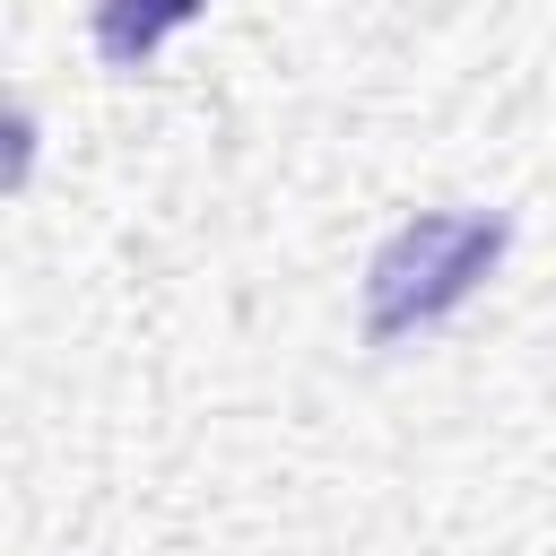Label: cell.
I'll return each instance as SVG.
<instances>
[{
	"label": "cell",
	"instance_id": "1",
	"mask_svg": "<svg viewBox=\"0 0 556 556\" xmlns=\"http://www.w3.org/2000/svg\"><path fill=\"white\" fill-rule=\"evenodd\" d=\"M504 243H513L504 208H417L408 226H391L365 261V348H400L443 313H460L495 278Z\"/></svg>",
	"mask_w": 556,
	"mask_h": 556
},
{
	"label": "cell",
	"instance_id": "2",
	"mask_svg": "<svg viewBox=\"0 0 556 556\" xmlns=\"http://www.w3.org/2000/svg\"><path fill=\"white\" fill-rule=\"evenodd\" d=\"M200 9H208V0H96V52H104L113 70H139V61H156V43L182 35Z\"/></svg>",
	"mask_w": 556,
	"mask_h": 556
}]
</instances>
